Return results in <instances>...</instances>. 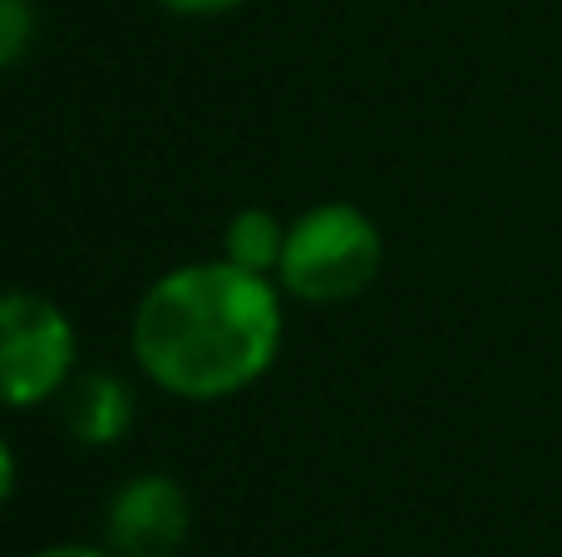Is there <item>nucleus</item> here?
Instances as JSON below:
<instances>
[{
	"label": "nucleus",
	"instance_id": "f03ea898",
	"mask_svg": "<svg viewBox=\"0 0 562 557\" xmlns=\"http://www.w3.org/2000/svg\"><path fill=\"white\" fill-rule=\"evenodd\" d=\"M380 266H385V237L375 217L356 203H321L286 227L277 286L296 302L340 306L370 292Z\"/></svg>",
	"mask_w": 562,
	"mask_h": 557
},
{
	"label": "nucleus",
	"instance_id": "7ed1b4c3",
	"mask_svg": "<svg viewBox=\"0 0 562 557\" xmlns=\"http://www.w3.org/2000/svg\"><path fill=\"white\" fill-rule=\"evenodd\" d=\"M79 336L65 306L40 292H0V410L59 400L75 380Z\"/></svg>",
	"mask_w": 562,
	"mask_h": 557
},
{
	"label": "nucleus",
	"instance_id": "9d476101",
	"mask_svg": "<svg viewBox=\"0 0 562 557\" xmlns=\"http://www.w3.org/2000/svg\"><path fill=\"white\" fill-rule=\"evenodd\" d=\"M10 493H15V454H10V444L0 440V509H5Z\"/></svg>",
	"mask_w": 562,
	"mask_h": 557
},
{
	"label": "nucleus",
	"instance_id": "6e6552de",
	"mask_svg": "<svg viewBox=\"0 0 562 557\" xmlns=\"http://www.w3.org/2000/svg\"><path fill=\"white\" fill-rule=\"evenodd\" d=\"M164 10L173 15H188V20H213V15H227V10L247 5V0H158Z\"/></svg>",
	"mask_w": 562,
	"mask_h": 557
},
{
	"label": "nucleus",
	"instance_id": "20e7f679",
	"mask_svg": "<svg viewBox=\"0 0 562 557\" xmlns=\"http://www.w3.org/2000/svg\"><path fill=\"white\" fill-rule=\"evenodd\" d=\"M193 533V499L173 474H134L104 503V548L119 557H173Z\"/></svg>",
	"mask_w": 562,
	"mask_h": 557
},
{
	"label": "nucleus",
	"instance_id": "0eeeda50",
	"mask_svg": "<svg viewBox=\"0 0 562 557\" xmlns=\"http://www.w3.org/2000/svg\"><path fill=\"white\" fill-rule=\"evenodd\" d=\"M35 45V5L30 0H0V75L30 55Z\"/></svg>",
	"mask_w": 562,
	"mask_h": 557
},
{
	"label": "nucleus",
	"instance_id": "1a4fd4ad",
	"mask_svg": "<svg viewBox=\"0 0 562 557\" xmlns=\"http://www.w3.org/2000/svg\"><path fill=\"white\" fill-rule=\"evenodd\" d=\"M35 557H119V553L94 548V543H55V548H45V553H35Z\"/></svg>",
	"mask_w": 562,
	"mask_h": 557
},
{
	"label": "nucleus",
	"instance_id": "f257e3e1",
	"mask_svg": "<svg viewBox=\"0 0 562 557\" xmlns=\"http://www.w3.org/2000/svg\"><path fill=\"white\" fill-rule=\"evenodd\" d=\"M281 286L233 266L227 257L164 272L134 311V361L178 400H233L277 365Z\"/></svg>",
	"mask_w": 562,
	"mask_h": 557
},
{
	"label": "nucleus",
	"instance_id": "423d86ee",
	"mask_svg": "<svg viewBox=\"0 0 562 557\" xmlns=\"http://www.w3.org/2000/svg\"><path fill=\"white\" fill-rule=\"evenodd\" d=\"M286 227L291 223H281L267 207H243V213H233L223 227V257L233 266H243V272L272 276L277 282L281 252H286Z\"/></svg>",
	"mask_w": 562,
	"mask_h": 557
},
{
	"label": "nucleus",
	"instance_id": "39448f33",
	"mask_svg": "<svg viewBox=\"0 0 562 557\" xmlns=\"http://www.w3.org/2000/svg\"><path fill=\"white\" fill-rule=\"evenodd\" d=\"M59 424L85 450H114L138 424V390L119 371H75L59 390Z\"/></svg>",
	"mask_w": 562,
	"mask_h": 557
}]
</instances>
